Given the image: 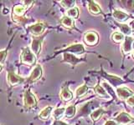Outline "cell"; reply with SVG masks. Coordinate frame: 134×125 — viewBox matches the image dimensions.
<instances>
[{
	"label": "cell",
	"instance_id": "cell-13",
	"mask_svg": "<svg viewBox=\"0 0 134 125\" xmlns=\"http://www.w3.org/2000/svg\"><path fill=\"white\" fill-rule=\"evenodd\" d=\"M113 17H114L115 19L119 21V22H125V21H127L129 18V16L127 14H125V12H121L120 10H117V9L113 11Z\"/></svg>",
	"mask_w": 134,
	"mask_h": 125
},
{
	"label": "cell",
	"instance_id": "cell-4",
	"mask_svg": "<svg viewBox=\"0 0 134 125\" xmlns=\"http://www.w3.org/2000/svg\"><path fill=\"white\" fill-rule=\"evenodd\" d=\"M117 123H120V124H123V125H126V124H130L134 122V118L130 116L127 113H121L120 114L117 115L115 119H114Z\"/></svg>",
	"mask_w": 134,
	"mask_h": 125
},
{
	"label": "cell",
	"instance_id": "cell-32",
	"mask_svg": "<svg viewBox=\"0 0 134 125\" xmlns=\"http://www.w3.org/2000/svg\"><path fill=\"white\" fill-rule=\"evenodd\" d=\"M104 125H118V123H117L115 120H108Z\"/></svg>",
	"mask_w": 134,
	"mask_h": 125
},
{
	"label": "cell",
	"instance_id": "cell-3",
	"mask_svg": "<svg viewBox=\"0 0 134 125\" xmlns=\"http://www.w3.org/2000/svg\"><path fill=\"white\" fill-rule=\"evenodd\" d=\"M44 28H45V25H44V23L38 22V23H36L35 24L31 25V26H29V30L33 35L39 37L44 33Z\"/></svg>",
	"mask_w": 134,
	"mask_h": 125
},
{
	"label": "cell",
	"instance_id": "cell-23",
	"mask_svg": "<svg viewBox=\"0 0 134 125\" xmlns=\"http://www.w3.org/2000/svg\"><path fill=\"white\" fill-rule=\"evenodd\" d=\"M65 108H57L55 110H54V113H53L54 118L58 121L60 118H62L63 115H65Z\"/></svg>",
	"mask_w": 134,
	"mask_h": 125
},
{
	"label": "cell",
	"instance_id": "cell-31",
	"mask_svg": "<svg viewBox=\"0 0 134 125\" xmlns=\"http://www.w3.org/2000/svg\"><path fill=\"white\" fill-rule=\"evenodd\" d=\"M126 101H127V105L131 106V107H134V95L132 96L131 98H129L127 100H126Z\"/></svg>",
	"mask_w": 134,
	"mask_h": 125
},
{
	"label": "cell",
	"instance_id": "cell-34",
	"mask_svg": "<svg viewBox=\"0 0 134 125\" xmlns=\"http://www.w3.org/2000/svg\"><path fill=\"white\" fill-rule=\"evenodd\" d=\"M54 125H67V124H65L63 122H60V121H56V122L54 123Z\"/></svg>",
	"mask_w": 134,
	"mask_h": 125
},
{
	"label": "cell",
	"instance_id": "cell-17",
	"mask_svg": "<svg viewBox=\"0 0 134 125\" xmlns=\"http://www.w3.org/2000/svg\"><path fill=\"white\" fill-rule=\"evenodd\" d=\"M60 23L64 27L67 28H72L74 27V21L73 18H70L69 16H64L60 19Z\"/></svg>",
	"mask_w": 134,
	"mask_h": 125
},
{
	"label": "cell",
	"instance_id": "cell-12",
	"mask_svg": "<svg viewBox=\"0 0 134 125\" xmlns=\"http://www.w3.org/2000/svg\"><path fill=\"white\" fill-rule=\"evenodd\" d=\"M66 53H76V54H82L85 52V48H84L83 45L81 43L77 44H73L68 47L65 49Z\"/></svg>",
	"mask_w": 134,
	"mask_h": 125
},
{
	"label": "cell",
	"instance_id": "cell-22",
	"mask_svg": "<svg viewBox=\"0 0 134 125\" xmlns=\"http://www.w3.org/2000/svg\"><path fill=\"white\" fill-rule=\"evenodd\" d=\"M25 10H26V8L24 5H16L14 8V14L15 16L22 17L25 12Z\"/></svg>",
	"mask_w": 134,
	"mask_h": 125
},
{
	"label": "cell",
	"instance_id": "cell-21",
	"mask_svg": "<svg viewBox=\"0 0 134 125\" xmlns=\"http://www.w3.org/2000/svg\"><path fill=\"white\" fill-rule=\"evenodd\" d=\"M125 38L126 37H124L123 33H119V32H115V33H113L111 34V39L114 42H116V43H120L122 41L124 42Z\"/></svg>",
	"mask_w": 134,
	"mask_h": 125
},
{
	"label": "cell",
	"instance_id": "cell-24",
	"mask_svg": "<svg viewBox=\"0 0 134 125\" xmlns=\"http://www.w3.org/2000/svg\"><path fill=\"white\" fill-rule=\"evenodd\" d=\"M88 91V87L86 85H82L81 87H79L78 89L75 91V96L76 98H80L81 96L85 95Z\"/></svg>",
	"mask_w": 134,
	"mask_h": 125
},
{
	"label": "cell",
	"instance_id": "cell-20",
	"mask_svg": "<svg viewBox=\"0 0 134 125\" xmlns=\"http://www.w3.org/2000/svg\"><path fill=\"white\" fill-rule=\"evenodd\" d=\"M76 114V108L74 105H70L65 108V117L66 118H71Z\"/></svg>",
	"mask_w": 134,
	"mask_h": 125
},
{
	"label": "cell",
	"instance_id": "cell-10",
	"mask_svg": "<svg viewBox=\"0 0 134 125\" xmlns=\"http://www.w3.org/2000/svg\"><path fill=\"white\" fill-rule=\"evenodd\" d=\"M64 62L68 63V64H71V65H76L77 64H79L80 62H81V58H78L75 56H74V54L70 53H64Z\"/></svg>",
	"mask_w": 134,
	"mask_h": 125
},
{
	"label": "cell",
	"instance_id": "cell-15",
	"mask_svg": "<svg viewBox=\"0 0 134 125\" xmlns=\"http://www.w3.org/2000/svg\"><path fill=\"white\" fill-rule=\"evenodd\" d=\"M88 10L92 15H98L100 14V8L94 1H90L88 3Z\"/></svg>",
	"mask_w": 134,
	"mask_h": 125
},
{
	"label": "cell",
	"instance_id": "cell-35",
	"mask_svg": "<svg viewBox=\"0 0 134 125\" xmlns=\"http://www.w3.org/2000/svg\"><path fill=\"white\" fill-rule=\"evenodd\" d=\"M131 26H132V29L134 31V21H132L131 22Z\"/></svg>",
	"mask_w": 134,
	"mask_h": 125
},
{
	"label": "cell",
	"instance_id": "cell-7",
	"mask_svg": "<svg viewBox=\"0 0 134 125\" xmlns=\"http://www.w3.org/2000/svg\"><path fill=\"white\" fill-rule=\"evenodd\" d=\"M84 40H85L86 43L87 45L94 46L98 43L99 37H98V34L96 32L91 31V32L86 33L85 34V36H84Z\"/></svg>",
	"mask_w": 134,
	"mask_h": 125
},
{
	"label": "cell",
	"instance_id": "cell-37",
	"mask_svg": "<svg viewBox=\"0 0 134 125\" xmlns=\"http://www.w3.org/2000/svg\"><path fill=\"white\" fill-rule=\"evenodd\" d=\"M133 56H134V53H133Z\"/></svg>",
	"mask_w": 134,
	"mask_h": 125
},
{
	"label": "cell",
	"instance_id": "cell-14",
	"mask_svg": "<svg viewBox=\"0 0 134 125\" xmlns=\"http://www.w3.org/2000/svg\"><path fill=\"white\" fill-rule=\"evenodd\" d=\"M60 98L62 100H64L65 102H68L70 100H71L73 98V93L68 88L65 87L62 90H61V93H60Z\"/></svg>",
	"mask_w": 134,
	"mask_h": 125
},
{
	"label": "cell",
	"instance_id": "cell-26",
	"mask_svg": "<svg viewBox=\"0 0 134 125\" xmlns=\"http://www.w3.org/2000/svg\"><path fill=\"white\" fill-rule=\"evenodd\" d=\"M75 0H64V1L60 2L61 6L64 7L65 8H67L68 10L75 7Z\"/></svg>",
	"mask_w": 134,
	"mask_h": 125
},
{
	"label": "cell",
	"instance_id": "cell-8",
	"mask_svg": "<svg viewBox=\"0 0 134 125\" xmlns=\"http://www.w3.org/2000/svg\"><path fill=\"white\" fill-rule=\"evenodd\" d=\"M116 95L117 97H119L121 99L127 100L129 98H131L133 96V92L128 89V88L122 87V88H117L116 89Z\"/></svg>",
	"mask_w": 134,
	"mask_h": 125
},
{
	"label": "cell",
	"instance_id": "cell-5",
	"mask_svg": "<svg viewBox=\"0 0 134 125\" xmlns=\"http://www.w3.org/2000/svg\"><path fill=\"white\" fill-rule=\"evenodd\" d=\"M7 78H8V83H9V84L12 85V86L21 84V83H23L24 82V80H25L24 78L19 76V75H17L15 73L12 72V71H10V72L8 73Z\"/></svg>",
	"mask_w": 134,
	"mask_h": 125
},
{
	"label": "cell",
	"instance_id": "cell-9",
	"mask_svg": "<svg viewBox=\"0 0 134 125\" xmlns=\"http://www.w3.org/2000/svg\"><path fill=\"white\" fill-rule=\"evenodd\" d=\"M41 76H42V67L40 64H37L32 70V72L28 78V81L29 83L36 82L41 78Z\"/></svg>",
	"mask_w": 134,
	"mask_h": 125
},
{
	"label": "cell",
	"instance_id": "cell-33",
	"mask_svg": "<svg viewBox=\"0 0 134 125\" xmlns=\"http://www.w3.org/2000/svg\"><path fill=\"white\" fill-rule=\"evenodd\" d=\"M24 6L25 8L27 9V8H29V7L32 4L33 1H29V0H28V1H26V0H25V1H24Z\"/></svg>",
	"mask_w": 134,
	"mask_h": 125
},
{
	"label": "cell",
	"instance_id": "cell-1",
	"mask_svg": "<svg viewBox=\"0 0 134 125\" xmlns=\"http://www.w3.org/2000/svg\"><path fill=\"white\" fill-rule=\"evenodd\" d=\"M20 59L23 64H26L28 65H33L36 61L35 54L31 51L29 47H25L23 48L22 53H21Z\"/></svg>",
	"mask_w": 134,
	"mask_h": 125
},
{
	"label": "cell",
	"instance_id": "cell-6",
	"mask_svg": "<svg viewBox=\"0 0 134 125\" xmlns=\"http://www.w3.org/2000/svg\"><path fill=\"white\" fill-rule=\"evenodd\" d=\"M42 41H43V37H37V36L33 37L32 43H31V51L35 55H38L41 51Z\"/></svg>",
	"mask_w": 134,
	"mask_h": 125
},
{
	"label": "cell",
	"instance_id": "cell-2",
	"mask_svg": "<svg viewBox=\"0 0 134 125\" xmlns=\"http://www.w3.org/2000/svg\"><path fill=\"white\" fill-rule=\"evenodd\" d=\"M24 105L25 108H27V109H30V108H35L37 105V99L35 98V96L31 93V91L29 89L24 92Z\"/></svg>",
	"mask_w": 134,
	"mask_h": 125
},
{
	"label": "cell",
	"instance_id": "cell-28",
	"mask_svg": "<svg viewBox=\"0 0 134 125\" xmlns=\"http://www.w3.org/2000/svg\"><path fill=\"white\" fill-rule=\"evenodd\" d=\"M6 57H7V51L6 50H2L0 52V63H1V65L3 64V62L5 60Z\"/></svg>",
	"mask_w": 134,
	"mask_h": 125
},
{
	"label": "cell",
	"instance_id": "cell-29",
	"mask_svg": "<svg viewBox=\"0 0 134 125\" xmlns=\"http://www.w3.org/2000/svg\"><path fill=\"white\" fill-rule=\"evenodd\" d=\"M124 5L126 6V8H134V0H132V1H122Z\"/></svg>",
	"mask_w": 134,
	"mask_h": 125
},
{
	"label": "cell",
	"instance_id": "cell-19",
	"mask_svg": "<svg viewBox=\"0 0 134 125\" xmlns=\"http://www.w3.org/2000/svg\"><path fill=\"white\" fill-rule=\"evenodd\" d=\"M95 93L97 94L99 97H102V98H108L109 97V94L107 92V90L104 89L102 86H100V84L96 85L95 87Z\"/></svg>",
	"mask_w": 134,
	"mask_h": 125
},
{
	"label": "cell",
	"instance_id": "cell-11",
	"mask_svg": "<svg viewBox=\"0 0 134 125\" xmlns=\"http://www.w3.org/2000/svg\"><path fill=\"white\" fill-rule=\"evenodd\" d=\"M134 42V39L132 37L127 36L122 43V51L124 53H129L132 49V43Z\"/></svg>",
	"mask_w": 134,
	"mask_h": 125
},
{
	"label": "cell",
	"instance_id": "cell-16",
	"mask_svg": "<svg viewBox=\"0 0 134 125\" xmlns=\"http://www.w3.org/2000/svg\"><path fill=\"white\" fill-rule=\"evenodd\" d=\"M52 109H53V108L50 106L44 108V109L40 113L39 118L42 120H47L50 117V114H51V113H52Z\"/></svg>",
	"mask_w": 134,
	"mask_h": 125
},
{
	"label": "cell",
	"instance_id": "cell-30",
	"mask_svg": "<svg viewBox=\"0 0 134 125\" xmlns=\"http://www.w3.org/2000/svg\"><path fill=\"white\" fill-rule=\"evenodd\" d=\"M14 17V19L16 21V22H18L19 23H24V22L26 21V18H23V17H19V16H15V15Z\"/></svg>",
	"mask_w": 134,
	"mask_h": 125
},
{
	"label": "cell",
	"instance_id": "cell-36",
	"mask_svg": "<svg viewBox=\"0 0 134 125\" xmlns=\"http://www.w3.org/2000/svg\"><path fill=\"white\" fill-rule=\"evenodd\" d=\"M132 49H134V42H133V43H132Z\"/></svg>",
	"mask_w": 134,
	"mask_h": 125
},
{
	"label": "cell",
	"instance_id": "cell-27",
	"mask_svg": "<svg viewBox=\"0 0 134 125\" xmlns=\"http://www.w3.org/2000/svg\"><path fill=\"white\" fill-rule=\"evenodd\" d=\"M119 27L121 28V33H123L124 35L129 36L132 33V28H130V26H128V25H127V24H121Z\"/></svg>",
	"mask_w": 134,
	"mask_h": 125
},
{
	"label": "cell",
	"instance_id": "cell-25",
	"mask_svg": "<svg viewBox=\"0 0 134 125\" xmlns=\"http://www.w3.org/2000/svg\"><path fill=\"white\" fill-rule=\"evenodd\" d=\"M67 15L71 18H77L79 16V9L76 7L70 8V9L67 10Z\"/></svg>",
	"mask_w": 134,
	"mask_h": 125
},
{
	"label": "cell",
	"instance_id": "cell-18",
	"mask_svg": "<svg viewBox=\"0 0 134 125\" xmlns=\"http://www.w3.org/2000/svg\"><path fill=\"white\" fill-rule=\"evenodd\" d=\"M105 110L103 109V108H97V109L94 110L93 112L91 113V114H90V117L91 120L93 121H97L100 117H102V115L105 114Z\"/></svg>",
	"mask_w": 134,
	"mask_h": 125
}]
</instances>
